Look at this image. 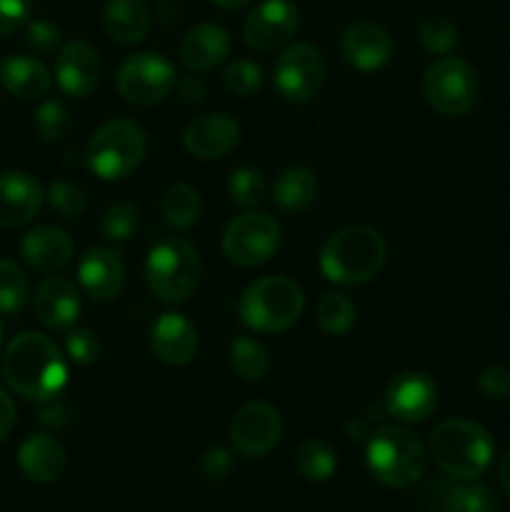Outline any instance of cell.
Returning a JSON list of instances; mask_svg holds the SVG:
<instances>
[{"mask_svg": "<svg viewBox=\"0 0 510 512\" xmlns=\"http://www.w3.org/2000/svg\"><path fill=\"white\" fill-rule=\"evenodd\" d=\"M20 473L40 485L55 483L65 470V450L53 435L33 433L18 448Z\"/></svg>", "mask_w": 510, "mask_h": 512, "instance_id": "cell-25", "label": "cell"}, {"mask_svg": "<svg viewBox=\"0 0 510 512\" xmlns=\"http://www.w3.org/2000/svg\"><path fill=\"white\" fill-rule=\"evenodd\" d=\"M428 448L413 430L403 425H380L365 440V463L385 488L403 490L425 473Z\"/></svg>", "mask_w": 510, "mask_h": 512, "instance_id": "cell-4", "label": "cell"}, {"mask_svg": "<svg viewBox=\"0 0 510 512\" xmlns=\"http://www.w3.org/2000/svg\"><path fill=\"white\" fill-rule=\"evenodd\" d=\"M0 370L5 385L33 403H50L68 383L65 355L43 333H23L10 340Z\"/></svg>", "mask_w": 510, "mask_h": 512, "instance_id": "cell-1", "label": "cell"}, {"mask_svg": "<svg viewBox=\"0 0 510 512\" xmlns=\"http://www.w3.org/2000/svg\"><path fill=\"white\" fill-rule=\"evenodd\" d=\"M233 453H230L228 448H220V445H215V448H208L203 453V458H200V475H203L208 483H220V480L228 478L230 473H233Z\"/></svg>", "mask_w": 510, "mask_h": 512, "instance_id": "cell-42", "label": "cell"}, {"mask_svg": "<svg viewBox=\"0 0 510 512\" xmlns=\"http://www.w3.org/2000/svg\"><path fill=\"white\" fill-rule=\"evenodd\" d=\"M280 248V225L260 210H248L230 220L223 230V253L240 268L268 263Z\"/></svg>", "mask_w": 510, "mask_h": 512, "instance_id": "cell-10", "label": "cell"}, {"mask_svg": "<svg viewBox=\"0 0 510 512\" xmlns=\"http://www.w3.org/2000/svg\"><path fill=\"white\" fill-rule=\"evenodd\" d=\"M295 468L308 483H325L335 475L338 458H335V450L325 440L310 438L295 453Z\"/></svg>", "mask_w": 510, "mask_h": 512, "instance_id": "cell-32", "label": "cell"}, {"mask_svg": "<svg viewBox=\"0 0 510 512\" xmlns=\"http://www.w3.org/2000/svg\"><path fill=\"white\" fill-rule=\"evenodd\" d=\"M30 15V0H0V38L15 33Z\"/></svg>", "mask_w": 510, "mask_h": 512, "instance_id": "cell-44", "label": "cell"}, {"mask_svg": "<svg viewBox=\"0 0 510 512\" xmlns=\"http://www.w3.org/2000/svg\"><path fill=\"white\" fill-rule=\"evenodd\" d=\"M175 88H178L180 100L188 105L203 103L205 95H208V88H205V83L198 78V75H188V78L178 80V83H175Z\"/></svg>", "mask_w": 510, "mask_h": 512, "instance_id": "cell-45", "label": "cell"}, {"mask_svg": "<svg viewBox=\"0 0 510 512\" xmlns=\"http://www.w3.org/2000/svg\"><path fill=\"white\" fill-rule=\"evenodd\" d=\"M25 45L33 55H58L63 48V33L48 20H30L25 28Z\"/></svg>", "mask_w": 510, "mask_h": 512, "instance_id": "cell-41", "label": "cell"}, {"mask_svg": "<svg viewBox=\"0 0 510 512\" xmlns=\"http://www.w3.org/2000/svg\"><path fill=\"white\" fill-rule=\"evenodd\" d=\"M230 368L245 383H260L270 373V353L263 343L248 335H238L230 343Z\"/></svg>", "mask_w": 510, "mask_h": 512, "instance_id": "cell-30", "label": "cell"}, {"mask_svg": "<svg viewBox=\"0 0 510 512\" xmlns=\"http://www.w3.org/2000/svg\"><path fill=\"white\" fill-rule=\"evenodd\" d=\"M305 310V295L288 275H265L245 288L238 315L253 333L278 335L293 328Z\"/></svg>", "mask_w": 510, "mask_h": 512, "instance_id": "cell-5", "label": "cell"}, {"mask_svg": "<svg viewBox=\"0 0 510 512\" xmlns=\"http://www.w3.org/2000/svg\"><path fill=\"white\" fill-rule=\"evenodd\" d=\"M415 38H418L420 48L430 55H450L458 48V28L450 23L443 15H428V18L420 20L418 30H415Z\"/></svg>", "mask_w": 510, "mask_h": 512, "instance_id": "cell-34", "label": "cell"}, {"mask_svg": "<svg viewBox=\"0 0 510 512\" xmlns=\"http://www.w3.org/2000/svg\"><path fill=\"white\" fill-rule=\"evenodd\" d=\"M140 225V208L130 200H120V203L110 205L100 218V235L110 243H125L135 235Z\"/></svg>", "mask_w": 510, "mask_h": 512, "instance_id": "cell-36", "label": "cell"}, {"mask_svg": "<svg viewBox=\"0 0 510 512\" xmlns=\"http://www.w3.org/2000/svg\"><path fill=\"white\" fill-rule=\"evenodd\" d=\"M300 28V10L290 0H263L243 23V40L255 53H273L288 45Z\"/></svg>", "mask_w": 510, "mask_h": 512, "instance_id": "cell-13", "label": "cell"}, {"mask_svg": "<svg viewBox=\"0 0 510 512\" xmlns=\"http://www.w3.org/2000/svg\"><path fill=\"white\" fill-rule=\"evenodd\" d=\"M148 135L135 120L115 118L100 125L85 145V163L100 180H123L140 168Z\"/></svg>", "mask_w": 510, "mask_h": 512, "instance_id": "cell-7", "label": "cell"}, {"mask_svg": "<svg viewBox=\"0 0 510 512\" xmlns=\"http://www.w3.org/2000/svg\"><path fill=\"white\" fill-rule=\"evenodd\" d=\"M315 320H318V328L323 330L330 338H343L353 330L355 320H358V308H355L353 300L343 293H325L318 300V308H315Z\"/></svg>", "mask_w": 510, "mask_h": 512, "instance_id": "cell-31", "label": "cell"}, {"mask_svg": "<svg viewBox=\"0 0 510 512\" xmlns=\"http://www.w3.org/2000/svg\"><path fill=\"white\" fill-rule=\"evenodd\" d=\"M43 185L23 170L0 173V228H23L43 208Z\"/></svg>", "mask_w": 510, "mask_h": 512, "instance_id": "cell-19", "label": "cell"}, {"mask_svg": "<svg viewBox=\"0 0 510 512\" xmlns=\"http://www.w3.org/2000/svg\"><path fill=\"white\" fill-rule=\"evenodd\" d=\"M65 353L75 365H93L103 355V343L88 328H70L65 335Z\"/></svg>", "mask_w": 510, "mask_h": 512, "instance_id": "cell-40", "label": "cell"}, {"mask_svg": "<svg viewBox=\"0 0 510 512\" xmlns=\"http://www.w3.org/2000/svg\"><path fill=\"white\" fill-rule=\"evenodd\" d=\"M493 438L473 420L450 418L433 428L428 455L435 468L453 480H478L493 460Z\"/></svg>", "mask_w": 510, "mask_h": 512, "instance_id": "cell-3", "label": "cell"}, {"mask_svg": "<svg viewBox=\"0 0 510 512\" xmlns=\"http://www.w3.org/2000/svg\"><path fill=\"white\" fill-rule=\"evenodd\" d=\"M273 205L283 215H298L308 210L318 198V178L310 168L295 165L285 168L273 183Z\"/></svg>", "mask_w": 510, "mask_h": 512, "instance_id": "cell-28", "label": "cell"}, {"mask_svg": "<svg viewBox=\"0 0 510 512\" xmlns=\"http://www.w3.org/2000/svg\"><path fill=\"white\" fill-rule=\"evenodd\" d=\"M498 480H500V485H503V490L508 493V498H510V450L503 455V458H500Z\"/></svg>", "mask_w": 510, "mask_h": 512, "instance_id": "cell-49", "label": "cell"}, {"mask_svg": "<svg viewBox=\"0 0 510 512\" xmlns=\"http://www.w3.org/2000/svg\"><path fill=\"white\" fill-rule=\"evenodd\" d=\"M423 503L428 512H498L500 500L478 480H433L425 488Z\"/></svg>", "mask_w": 510, "mask_h": 512, "instance_id": "cell-15", "label": "cell"}, {"mask_svg": "<svg viewBox=\"0 0 510 512\" xmlns=\"http://www.w3.org/2000/svg\"><path fill=\"white\" fill-rule=\"evenodd\" d=\"M325 58L315 45L295 43L278 55L273 65V85L288 103L303 105L318 98L325 85Z\"/></svg>", "mask_w": 510, "mask_h": 512, "instance_id": "cell-11", "label": "cell"}, {"mask_svg": "<svg viewBox=\"0 0 510 512\" xmlns=\"http://www.w3.org/2000/svg\"><path fill=\"white\" fill-rule=\"evenodd\" d=\"M230 55V33L218 23H200L188 30L180 43V60L193 73L223 65Z\"/></svg>", "mask_w": 510, "mask_h": 512, "instance_id": "cell-24", "label": "cell"}, {"mask_svg": "<svg viewBox=\"0 0 510 512\" xmlns=\"http://www.w3.org/2000/svg\"><path fill=\"white\" fill-rule=\"evenodd\" d=\"M423 95L435 113L445 115V118H460L478 103V73L463 58L445 55L425 70Z\"/></svg>", "mask_w": 510, "mask_h": 512, "instance_id": "cell-8", "label": "cell"}, {"mask_svg": "<svg viewBox=\"0 0 510 512\" xmlns=\"http://www.w3.org/2000/svg\"><path fill=\"white\" fill-rule=\"evenodd\" d=\"M345 433H348L350 440H368L370 433H373V428H370V420L353 418L348 420V425H345Z\"/></svg>", "mask_w": 510, "mask_h": 512, "instance_id": "cell-48", "label": "cell"}, {"mask_svg": "<svg viewBox=\"0 0 510 512\" xmlns=\"http://www.w3.org/2000/svg\"><path fill=\"white\" fill-rule=\"evenodd\" d=\"M223 80L230 93L238 95V98H250L263 88V70L253 60L238 58L225 68Z\"/></svg>", "mask_w": 510, "mask_h": 512, "instance_id": "cell-39", "label": "cell"}, {"mask_svg": "<svg viewBox=\"0 0 510 512\" xmlns=\"http://www.w3.org/2000/svg\"><path fill=\"white\" fill-rule=\"evenodd\" d=\"M15 425V403L3 388H0V443L10 435Z\"/></svg>", "mask_w": 510, "mask_h": 512, "instance_id": "cell-47", "label": "cell"}, {"mask_svg": "<svg viewBox=\"0 0 510 512\" xmlns=\"http://www.w3.org/2000/svg\"><path fill=\"white\" fill-rule=\"evenodd\" d=\"M203 215V200L200 193L188 183L170 185L160 198V218L173 230H188Z\"/></svg>", "mask_w": 510, "mask_h": 512, "instance_id": "cell-29", "label": "cell"}, {"mask_svg": "<svg viewBox=\"0 0 510 512\" xmlns=\"http://www.w3.org/2000/svg\"><path fill=\"white\" fill-rule=\"evenodd\" d=\"M0 340H3V325H0Z\"/></svg>", "mask_w": 510, "mask_h": 512, "instance_id": "cell-51", "label": "cell"}, {"mask_svg": "<svg viewBox=\"0 0 510 512\" xmlns=\"http://www.w3.org/2000/svg\"><path fill=\"white\" fill-rule=\"evenodd\" d=\"M240 143V123L228 113H203L188 123L183 145L200 160H218Z\"/></svg>", "mask_w": 510, "mask_h": 512, "instance_id": "cell-16", "label": "cell"}, {"mask_svg": "<svg viewBox=\"0 0 510 512\" xmlns=\"http://www.w3.org/2000/svg\"><path fill=\"white\" fill-rule=\"evenodd\" d=\"M0 83L20 100H40L50 90V73L33 55H10L0 63Z\"/></svg>", "mask_w": 510, "mask_h": 512, "instance_id": "cell-26", "label": "cell"}, {"mask_svg": "<svg viewBox=\"0 0 510 512\" xmlns=\"http://www.w3.org/2000/svg\"><path fill=\"white\" fill-rule=\"evenodd\" d=\"M30 300V280L20 263L0 258V315H18Z\"/></svg>", "mask_w": 510, "mask_h": 512, "instance_id": "cell-33", "label": "cell"}, {"mask_svg": "<svg viewBox=\"0 0 510 512\" xmlns=\"http://www.w3.org/2000/svg\"><path fill=\"white\" fill-rule=\"evenodd\" d=\"M45 200H48L50 210L65 220L80 218L85 213V205H88L85 190L78 183H73V180H55V183H50L48 190H45Z\"/></svg>", "mask_w": 510, "mask_h": 512, "instance_id": "cell-38", "label": "cell"}, {"mask_svg": "<svg viewBox=\"0 0 510 512\" xmlns=\"http://www.w3.org/2000/svg\"><path fill=\"white\" fill-rule=\"evenodd\" d=\"M178 83L173 63L160 53H135L120 63L115 75V88L118 95L130 105L150 108L158 105L173 93Z\"/></svg>", "mask_w": 510, "mask_h": 512, "instance_id": "cell-9", "label": "cell"}, {"mask_svg": "<svg viewBox=\"0 0 510 512\" xmlns=\"http://www.w3.org/2000/svg\"><path fill=\"white\" fill-rule=\"evenodd\" d=\"M78 283L95 303H110L125 285V265L110 248H90L78 263Z\"/></svg>", "mask_w": 510, "mask_h": 512, "instance_id": "cell-22", "label": "cell"}, {"mask_svg": "<svg viewBox=\"0 0 510 512\" xmlns=\"http://www.w3.org/2000/svg\"><path fill=\"white\" fill-rule=\"evenodd\" d=\"M55 80L70 98H88L100 80V55L88 40H70L55 55Z\"/></svg>", "mask_w": 510, "mask_h": 512, "instance_id": "cell-17", "label": "cell"}, {"mask_svg": "<svg viewBox=\"0 0 510 512\" xmlns=\"http://www.w3.org/2000/svg\"><path fill=\"white\" fill-rule=\"evenodd\" d=\"M33 128L43 143H60L73 130V113L60 100H45L35 110Z\"/></svg>", "mask_w": 510, "mask_h": 512, "instance_id": "cell-35", "label": "cell"}, {"mask_svg": "<svg viewBox=\"0 0 510 512\" xmlns=\"http://www.w3.org/2000/svg\"><path fill=\"white\" fill-rule=\"evenodd\" d=\"M198 328L183 313H163L150 328V348L165 365H188L198 355Z\"/></svg>", "mask_w": 510, "mask_h": 512, "instance_id": "cell-20", "label": "cell"}, {"mask_svg": "<svg viewBox=\"0 0 510 512\" xmlns=\"http://www.w3.org/2000/svg\"><path fill=\"white\" fill-rule=\"evenodd\" d=\"M35 318L48 330L68 333L80 315V293L63 275H48L38 283L33 295Z\"/></svg>", "mask_w": 510, "mask_h": 512, "instance_id": "cell-21", "label": "cell"}, {"mask_svg": "<svg viewBox=\"0 0 510 512\" xmlns=\"http://www.w3.org/2000/svg\"><path fill=\"white\" fill-rule=\"evenodd\" d=\"M103 28L115 43H140L150 30L148 5L143 0H108L103 10Z\"/></svg>", "mask_w": 510, "mask_h": 512, "instance_id": "cell-27", "label": "cell"}, {"mask_svg": "<svg viewBox=\"0 0 510 512\" xmlns=\"http://www.w3.org/2000/svg\"><path fill=\"white\" fill-rule=\"evenodd\" d=\"M73 253V238L55 225H38L20 240V255L25 263L45 275L60 273L73 260Z\"/></svg>", "mask_w": 510, "mask_h": 512, "instance_id": "cell-23", "label": "cell"}, {"mask_svg": "<svg viewBox=\"0 0 510 512\" xmlns=\"http://www.w3.org/2000/svg\"><path fill=\"white\" fill-rule=\"evenodd\" d=\"M228 193H230V200H233L235 205H240V208H245V210H253L265 200L268 185H265V178L260 170L238 168V170H233V175H230Z\"/></svg>", "mask_w": 510, "mask_h": 512, "instance_id": "cell-37", "label": "cell"}, {"mask_svg": "<svg viewBox=\"0 0 510 512\" xmlns=\"http://www.w3.org/2000/svg\"><path fill=\"white\" fill-rule=\"evenodd\" d=\"M283 438V418L270 403L243 405L230 420V445L243 458H265Z\"/></svg>", "mask_w": 510, "mask_h": 512, "instance_id": "cell-12", "label": "cell"}, {"mask_svg": "<svg viewBox=\"0 0 510 512\" xmlns=\"http://www.w3.org/2000/svg\"><path fill=\"white\" fill-rule=\"evenodd\" d=\"M38 420L43 425H48V428L63 430L65 425H68L70 420H73V410H70L68 405H63V403L45 405V408L38 413Z\"/></svg>", "mask_w": 510, "mask_h": 512, "instance_id": "cell-46", "label": "cell"}, {"mask_svg": "<svg viewBox=\"0 0 510 512\" xmlns=\"http://www.w3.org/2000/svg\"><path fill=\"white\" fill-rule=\"evenodd\" d=\"M215 5H220V8L225 10H240V8H248L253 0H213Z\"/></svg>", "mask_w": 510, "mask_h": 512, "instance_id": "cell-50", "label": "cell"}, {"mask_svg": "<svg viewBox=\"0 0 510 512\" xmlns=\"http://www.w3.org/2000/svg\"><path fill=\"white\" fill-rule=\"evenodd\" d=\"M388 260V243L368 225H345L330 233L320 248V273L335 285H363L383 270Z\"/></svg>", "mask_w": 510, "mask_h": 512, "instance_id": "cell-2", "label": "cell"}, {"mask_svg": "<svg viewBox=\"0 0 510 512\" xmlns=\"http://www.w3.org/2000/svg\"><path fill=\"white\" fill-rule=\"evenodd\" d=\"M203 263L193 243L185 238H165L150 248L145 258V285L160 303L178 305L195 295Z\"/></svg>", "mask_w": 510, "mask_h": 512, "instance_id": "cell-6", "label": "cell"}, {"mask_svg": "<svg viewBox=\"0 0 510 512\" xmlns=\"http://www.w3.org/2000/svg\"><path fill=\"white\" fill-rule=\"evenodd\" d=\"M395 53L393 38L383 25L375 23H353L340 35V55L348 65L373 73L385 68Z\"/></svg>", "mask_w": 510, "mask_h": 512, "instance_id": "cell-18", "label": "cell"}, {"mask_svg": "<svg viewBox=\"0 0 510 512\" xmlns=\"http://www.w3.org/2000/svg\"><path fill=\"white\" fill-rule=\"evenodd\" d=\"M478 388L483 390V395L493 400L510 398V370L503 365H490L480 373Z\"/></svg>", "mask_w": 510, "mask_h": 512, "instance_id": "cell-43", "label": "cell"}, {"mask_svg": "<svg viewBox=\"0 0 510 512\" xmlns=\"http://www.w3.org/2000/svg\"><path fill=\"white\" fill-rule=\"evenodd\" d=\"M438 408V388L425 373H400L390 380L383 398V410L405 425L423 423Z\"/></svg>", "mask_w": 510, "mask_h": 512, "instance_id": "cell-14", "label": "cell"}]
</instances>
